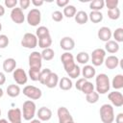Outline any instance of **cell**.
Segmentation results:
<instances>
[{"label": "cell", "instance_id": "obj_2", "mask_svg": "<svg viewBox=\"0 0 123 123\" xmlns=\"http://www.w3.org/2000/svg\"><path fill=\"white\" fill-rule=\"evenodd\" d=\"M100 118L103 123H112L114 121V110L111 104H104L100 108Z\"/></svg>", "mask_w": 123, "mask_h": 123}, {"label": "cell", "instance_id": "obj_58", "mask_svg": "<svg viewBox=\"0 0 123 123\" xmlns=\"http://www.w3.org/2000/svg\"><path fill=\"white\" fill-rule=\"evenodd\" d=\"M18 123H22V122H18Z\"/></svg>", "mask_w": 123, "mask_h": 123}, {"label": "cell", "instance_id": "obj_27", "mask_svg": "<svg viewBox=\"0 0 123 123\" xmlns=\"http://www.w3.org/2000/svg\"><path fill=\"white\" fill-rule=\"evenodd\" d=\"M88 19L92 23H99L103 20V13L101 12L97 11H91L90 13L88 14Z\"/></svg>", "mask_w": 123, "mask_h": 123}, {"label": "cell", "instance_id": "obj_57", "mask_svg": "<svg viewBox=\"0 0 123 123\" xmlns=\"http://www.w3.org/2000/svg\"><path fill=\"white\" fill-rule=\"evenodd\" d=\"M0 115H1V110H0Z\"/></svg>", "mask_w": 123, "mask_h": 123}, {"label": "cell", "instance_id": "obj_33", "mask_svg": "<svg viewBox=\"0 0 123 123\" xmlns=\"http://www.w3.org/2000/svg\"><path fill=\"white\" fill-rule=\"evenodd\" d=\"M47 36H50V32H49V29L45 26H39L37 31H36V37H38V38H41V37H47Z\"/></svg>", "mask_w": 123, "mask_h": 123}, {"label": "cell", "instance_id": "obj_48", "mask_svg": "<svg viewBox=\"0 0 123 123\" xmlns=\"http://www.w3.org/2000/svg\"><path fill=\"white\" fill-rule=\"evenodd\" d=\"M115 122L116 123H123V113L122 112H119L116 117H115Z\"/></svg>", "mask_w": 123, "mask_h": 123}, {"label": "cell", "instance_id": "obj_45", "mask_svg": "<svg viewBox=\"0 0 123 123\" xmlns=\"http://www.w3.org/2000/svg\"><path fill=\"white\" fill-rule=\"evenodd\" d=\"M4 4L7 8H11V9H13L14 7H16V4H17V1L16 0H5L4 1Z\"/></svg>", "mask_w": 123, "mask_h": 123}, {"label": "cell", "instance_id": "obj_14", "mask_svg": "<svg viewBox=\"0 0 123 123\" xmlns=\"http://www.w3.org/2000/svg\"><path fill=\"white\" fill-rule=\"evenodd\" d=\"M11 18L12 20L16 24H21L25 20V15L23 13V11L20 8H13L11 12Z\"/></svg>", "mask_w": 123, "mask_h": 123}, {"label": "cell", "instance_id": "obj_47", "mask_svg": "<svg viewBox=\"0 0 123 123\" xmlns=\"http://www.w3.org/2000/svg\"><path fill=\"white\" fill-rule=\"evenodd\" d=\"M56 3H57V5H58L59 7L64 8L65 6H67V5L69 4V1H68V0H57Z\"/></svg>", "mask_w": 123, "mask_h": 123}, {"label": "cell", "instance_id": "obj_6", "mask_svg": "<svg viewBox=\"0 0 123 123\" xmlns=\"http://www.w3.org/2000/svg\"><path fill=\"white\" fill-rule=\"evenodd\" d=\"M106 58V51L102 48H96L91 53V62L94 66H100L104 63Z\"/></svg>", "mask_w": 123, "mask_h": 123}, {"label": "cell", "instance_id": "obj_11", "mask_svg": "<svg viewBox=\"0 0 123 123\" xmlns=\"http://www.w3.org/2000/svg\"><path fill=\"white\" fill-rule=\"evenodd\" d=\"M12 78L17 85H25L28 81L27 73L22 68H16L12 72Z\"/></svg>", "mask_w": 123, "mask_h": 123}, {"label": "cell", "instance_id": "obj_40", "mask_svg": "<svg viewBox=\"0 0 123 123\" xmlns=\"http://www.w3.org/2000/svg\"><path fill=\"white\" fill-rule=\"evenodd\" d=\"M67 74H68V76H69L70 78H72V79H76V78L79 77L80 74H81V68L79 67V65L76 64V65L74 66V68L71 69Z\"/></svg>", "mask_w": 123, "mask_h": 123}, {"label": "cell", "instance_id": "obj_24", "mask_svg": "<svg viewBox=\"0 0 123 123\" xmlns=\"http://www.w3.org/2000/svg\"><path fill=\"white\" fill-rule=\"evenodd\" d=\"M74 18H75V21L78 24H81V25L82 24H86L87 22V20H88V14L85 11H79V12H76Z\"/></svg>", "mask_w": 123, "mask_h": 123}, {"label": "cell", "instance_id": "obj_7", "mask_svg": "<svg viewBox=\"0 0 123 123\" xmlns=\"http://www.w3.org/2000/svg\"><path fill=\"white\" fill-rule=\"evenodd\" d=\"M23 94L28 97L30 100H37L41 97L42 92L40 90V88L35 86H26L23 88Z\"/></svg>", "mask_w": 123, "mask_h": 123}, {"label": "cell", "instance_id": "obj_22", "mask_svg": "<svg viewBox=\"0 0 123 123\" xmlns=\"http://www.w3.org/2000/svg\"><path fill=\"white\" fill-rule=\"evenodd\" d=\"M59 86L62 90H69L72 88L73 84L69 77H62L61 80H59Z\"/></svg>", "mask_w": 123, "mask_h": 123}, {"label": "cell", "instance_id": "obj_36", "mask_svg": "<svg viewBox=\"0 0 123 123\" xmlns=\"http://www.w3.org/2000/svg\"><path fill=\"white\" fill-rule=\"evenodd\" d=\"M40 71H41V69H38V68H29L28 74H29V77L31 78V80L35 81V82L38 81Z\"/></svg>", "mask_w": 123, "mask_h": 123}, {"label": "cell", "instance_id": "obj_9", "mask_svg": "<svg viewBox=\"0 0 123 123\" xmlns=\"http://www.w3.org/2000/svg\"><path fill=\"white\" fill-rule=\"evenodd\" d=\"M28 62H29V66L30 68H38L41 69V65H42V58L39 52L37 51H34L30 54L29 58H28Z\"/></svg>", "mask_w": 123, "mask_h": 123}, {"label": "cell", "instance_id": "obj_29", "mask_svg": "<svg viewBox=\"0 0 123 123\" xmlns=\"http://www.w3.org/2000/svg\"><path fill=\"white\" fill-rule=\"evenodd\" d=\"M111 86L115 89H120L123 87V75L117 74L113 77L111 81Z\"/></svg>", "mask_w": 123, "mask_h": 123}, {"label": "cell", "instance_id": "obj_23", "mask_svg": "<svg viewBox=\"0 0 123 123\" xmlns=\"http://www.w3.org/2000/svg\"><path fill=\"white\" fill-rule=\"evenodd\" d=\"M105 51L111 53V54H114V53H117L119 51V44L114 41V40H109L106 42L105 44Z\"/></svg>", "mask_w": 123, "mask_h": 123}, {"label": "cell", "instance_id": "obj_5", "mask_svg": "<svg viewBox=\"0 0 123 123\" xmlns=\"http://www.w3.org/2000/svg\"><path fill=\"white\" fill-rule=\"evenodd\" d=\"M21 45L27 49H34L37 46V37L32 33H26L21 39Z\"/></svg>", "mask_w": 123, "mask_h": 123}, {"label": "cell", "instance_id": "obj_32", "mask_svg": "<svg viewBox=\"0 0 123 123\" xmlns=\"http://www.w3.org/2000/svg\"><path fill=\"white\" fill-rule=\"evenodd\" d=\"M40 55H41L42 60H44V61H51L54 58V56H55V52H54V50L52 48H46V49L42 50Z\"/></svg>", "mask_w": 123, "mask_h": 123}, {"label": "cell", "instance_id": "obj_30", "mask_svg": "<svg viewBox=\"0 0 123 123\" xmlns=\"http://www.w3.org/2000/svg\"><path fill=\"white\" fill-rule=\"evenodd\" d=\"M104 6H105L104 0H93L89 4V8L91 9V11H97V12H100L104 8Z\"/></svg>", "mask_w": 123, "mask_h": 123}, {"label": "cell", "instance_id": "obj_51", "mask_svg": "<svg viewBox=\"0 0 123 123\" xmlns=\"http://www.w3.org/2000/svg\"><path fill=\"white\" fill-rule=\"evenodd\" d=\"M5 14V8L0 4V17Z\"/></svg>", "mask_w": 123, "mask_h": 123}, {"label": "cell", "instance_id": "obj_34", "mask_svg": "<svg viewBox=\"0 0 123 123\" xmlns=\"http://www.w3.org/2000/svg\"><path fill=\"white\" fill-rule=\"evenodd\" d=\"M86 100L89 104H95L99 100V94L96 91L93 90L92 92H90V93H88V94L86 95Z\"/></svg>", "mask_w": 123, "mask_h": 123}, {"label": "cell", "instance_id": "obj_38", "mask_svg": "<svg viewBox=\"0 0 123 123\" xmlns=\"http://www.w3.org/2000/svg\"><path fill=\"white\" fill-rule=\"evenodd\" d=\"M108 17L111 20H116L120 17V10L119 8L108 10Z\"/></svg>", "mask_w": 123, "mask_h": 123}, {"label": "cell", "instance_id": "obj_8", "mask_svg": "<svg viewBox=\"0 0 123 123\" xmlns=\"http://www.w3.org/2000/svg\"><path fill=\"white\" fill-rule=\"evenodd\" d=\"M41 20V12L38 9H32L31 11H29L28 14H27V22L30 26L36 27L40 23Z\"/></svg>", "mask_w": 123, "mask_h": 123}, {"label": "cell", "instance_id": "obj_13", "mask_svg": "<svg viewBox=\"0 0 123 123\" xmlns=\"http://www.w3.org/2000/svg\"><path fill=\"white\" fill-rule=\"evenodd\" d=\"M8 119L11 123H18L22 120V111L18 108L10 109L8 111Z\"/></svg>", "mask_w": 123, "mask_h": 123}, {"label": "cell", "instance_id": "obj_37", "mask_svg": "<svg viewBox=\"0 0 123 123\" xmlns=\"http://www.w3.org/2000/svg\"><path fill=\"white\" fill-rule=\"evenodd\" d=\"M51 72H52V71H51V69H49V68H44V69H42V70L40 71V74H39L38 82H39L41 85H44L45 82H46V80H47V78H48V76H49V74H50Z\"/></svg>", "mask_w": 123, "mask_h": 123}, {"label": "cell", "instance_id": "obj_41", "mask_svg": "<svg viewBox=\"0 0 123 123\" xmlns=\"http://www.w3.org/2000/svg\"><path fill=\"white\" fill-rule=\"evenodd\" d=\"M9 37L6 35H0V49H4L9 45Z\"/></svg>", "mask_w": 123, "mask_h": 123}, {"label": "cell", "instance_id": "obj_12", "mask_svg": "<svg viewBox=\"0 0 123 123\" xmlns=\"http://www.w3.org/2000/svg\"><path fill=\"white\" fill-rule=\"evenodd\" d=\"M109 100L111 103V106H115L117 108H120L123 106V95L120 91H111L108 95Z\"/></svg>", "mask_w": 123, "mask_h": 123}, {"label": "cell", "instance_id": "obj_4", "mask_svg": "<svg viewBox=\"0 0 123 123\" xmlns=\"http://www.w3.org/2000/svg\"><path fill=\"white\" fill-rule=\"evenodd\" d=\"M61 61H62V63L63 68L66 73H68L76 65V63L74 62V57L70 52H64L63 54H62Z\"/></svg>", "mask_w": 123, "mask_h": 123}, {"label": "cell", "instance_id": "obj_53", "mask_svg": "<svg viewBox=\"0 0 123 123\" xmlns=\"http://www.w3.org/2000/svg\"><path fill=\"white\" fill-rule=\"evenodd\" d=\"M3 95H4V91H3V89H2V87L0 86V98H1V97H2Z\"/></svg>", "mask_w": 123, "mask_h": 123}, {"label": "cell", "instance_id": "obj_16", "mask_svg": "<svg viewBox=\"0 0 123 123\" xmlns=\"http://www.w3.org/2000/svg\"><path fill=\"white\" fill-rule=\"evenodd\" d=\"M60 46L62 49H63L65 52H69L75 47V41L70 37H64L60 41Z\"/></svg>", "mask_w": 123, "mask_h": 123}, {"label": "cell", "instance_id": "obj_28", "mask_svg": "<svg viewBox=\"0 0 123 123\" xmlns=\"http://www.w3.org/2000/svg\"><path fill=\"white\" fill-rule=\"evenodd\" d=\"M37 44L41 49H46V48H50L51 44H52V38L51 36H47L41 38H38L37 40Z\"/></svg>", "mask_w": 123, "mask_h": 123}, {"label": "cell", "instance_id": "obj_43", "mask_svg": "<svg viewBox=\"0 0 123 123\" xmlns=\"http://www.w3.org/2000/svg\"><path fill=\"white\" fill-rule=\"evenodd\" d=\"M62 18H63V14H62V12L61 11H55V12H53V13H52V19L54 21L60 22V21L62 20Z\"/></svg>", "mask_w": 123, "mask_h": 123}, {"label": "cell", "instance_id": "obj_25", "mask_svg": "<svg viewBox=\"0 0 123 123\" xmlns=\"http://www.w3.org/2000/svg\"><path fill=\"white\" fill-rule=\"evenodd\" d=\"M76 12H77L76 7L73 6V5L68 4L67 6H65V7L63 8L62 14H63V16H65V17H67V18H70V17H74L75 14H76Z\"/></svg>", "mask_w": 123, "mask_h": 123}, {"label": "cell", "instance_id": "obj_50", "mask_svg": "<svg viewBox=\"0 0 123 123\" xmlns=\"http://www.w3.org/2000/svg\"><path fill=\"white\" fill-rule=\"evenodd\" d=\"M5 82H6V76L3 72H0V86L4 85Z\"/></svg>", "mask_w": 123, "mask_h": 123}, {"label": "cell", "instance_id": "obj_19", "mask_svg": "<svg viewBox=\"0 0 123 123\" xmlns=\"http://www.w3.org/2000/svg\"><path fill=\"white\" fill-rule=\"evenodd\" d=\"M81 73H82V75H83V78H85L86 80H87V79H91L92 77L95 76V74H96V69H95L94 66H92V65L86 64V65H84V67L82 68Z\"/></svg>", "mask_w": 123, "mask_h": 123}, {"label": "cell", "instance_id": "obj_31", "mask_svg": "<svg viewBox=\"0 0 123 123\" xmlns=\"http://www.w3.org/2000/svg\"><path fill=\"white\" fill-rule=\"evenodd\" d=\"M76 60H77V62H78L79 63L85 65V64H86V63L88 62V61H89V55H88L86 52H84V51L79 52V53L77 54V56H76Z\"/></svg>", "mask_w": 123, "mask_h": 123}, {"label": "cell", "instance_id": "obj_15", "mask_svg": "<svg viewBox=\"0 0 123 123\" xmlns=\"http://www.w3.org/2000/svg\"><path fill=\"white\" fill-rule=\"evenodd\" d=\"M97 36H98V38H99L100 40L107 42V41L111 40V36H112V32H111V30L109 27L103 26V27H101V28L98 30Z\"/></svg>", "mask_w": 123, "mask_h": 123}, {"label": "cell", "instance_id": "obj_52", "mask_svg": "<svg viewBox=\"0 0 123 123\" xmlns=\"http://www.w3.org/2000/svg\"><path fill=\"white\" fill-rule=\"evenodd\" d=\"M30 123H41V121L39 119H32Z\"/></svg>", "mask_w": 123, "mask_h": 123}, {"label": "cell", "instance_id": "obj_44", "mask_svg": "<svg viewBox=\"0 0 123 123\" xmlns=\"http://www.w3.org/2000/svg\"><path fill=\"white\" fill-rule=\"evenodd\" d=\"M86 81H87V80H86L85 78H80V79H78V80H77V82H76V84H75V87H76L78 90H80V91H81L82 86H84V84H85Z\"/></svg>", "mask_w": 123, "mask_h": 123}, {"label": "cell", "instance_id": "obj_54", "mask_svg": "<svg viewBox=\"0 0 123 123\" xmlns=\"http://www.w3.org/2000/svg\"><path fill=\"white\" fill-rule=\"evenodd\" d=\"M0 123H9V122H8V120L3 118V119H0Z\"/></svg>", "mask_w": 123, "mask_h": 123}, {"label": "cell", "instance_id": "obj_10", "mask_svg": "<svg viewBox=\"0 0 123 123\" xmlns=\"http://www.w3.org/2000/svg\"><path fill=\"white\" fill-rule=\"evenodd\" d=\"M57 114L59 118V123H69L73 121L71 113L65 107H60L57 111Z\"/></svg>", "mask_w": 123, "mask_h": 123}, {"label": "cell", "instance_id": "obj_17", "mask_svg": "<svg viewBox=\"0 0 123 123\" xmlns=\"http://www.w3.org/2000/svg\"><path fill=\"white\" fill-rule=\"evenodd\" d=\"M37 117L40 121H48L52 117V111L49 108L41 107V108L38 109V111L37 112Z\"/></svg>", "mask_w": 123, "mask_h": 123}, {"label": "cell", "instance_id": "obj_3", "mask_svg": "<svg viewBox=\"0 0 123 123\" xmlns=\"http://www.w3.org/2000/svg\"><path fill=\"white\" fill-rule=\"evenodd\" d=\"M36 104L32 100H27L22 105V116L25 120L30 121L36 115Z\"/></svg>", "mask_w": 123, "mask_h": 123}, {"label": "cell", "instance_id": "obj_55", "mask_svg": "<svg viewBox=\"0 0 123 123\" xmlns=\"http://www.w3.org/2000/svg\"><path fill=\"white\" fill-rule=\"evenodd\" d=\"M1 30H2V23H0V32H1Z\"/></svg>", "mask_w": 123, "mask_h": 123}, {"label": "cell", "instance_id": "obj_49", "mask_svg": "<svg viewBox=\"0 0 123 123\" xmlns=\"http://www.w3.org/2000/svg\"><path fill=\"white\" fill-rule=\"evenodd\" d=\"M31 2H32V4H33L35 7H39V6L43 5V3H44L42 0H32Z\"/></svg>", "mask_w": 123, "mask_h": 123}, {"label": "cell", "instance_id": "obj_39", "mask_svg": "<svg viewBox=\"0 0 123 123\" xmlns=\"http://www.w3.org/2000/svg\"><path fill=\"white\" fill-rule=\"evenodd\" d=\"M93 90H94V85L91 82H89V81H86L84 84V86H82V89H81V91L84 94H86V95L90 93V92H92Z\"/></svg>", "mask_w": 123, "mask_h": 123}, {"label": "cell", "instance_id": "obj_21", "mask_svg": "<svg viewBox=\"0 0 123 123\" xmlns=\"http://www.w3.org/2000/svg\"><path fill=\"white\" fill-rule=\"evenodd\" d=\"M59 84V76L57 73H54V72H51L44 84V86H46L48 88H54L58 86Z\"/></svg>", "mask_w": 123, "mask_h": 123}, {"label": "cell", "instance_id": "obj_42", "mask_svg": "<svg viewBox=\"0 0 123 123\" xmlns=\"http://www.w3.org/2000/svg\"><path fill=\"white\" fill-rule=\"evenodd\" d=\"M118 3H119L118 0H106V2H105V4H106L108 10H111V9L117 8Z\"/></svg>", "mask_w": 123, "mask_h": 123}, {"label": "cell", "instance_id": "obj_56", "mask_svg": "<svg viewBox=\"0 0 123 123\" xmlns=\"http://www.w3.org/2000/svg\"><path fill=\"white\" fill-rule=\"evenodd\" d=\"M69 123H75V122H74V120H73V121H71V122H69Z\"/></svg>", "mask_w": 123, "mask_h": 123}, {"label": "cell", "instance_id": "obj_26", "mask_svg": "<svg viewBox=\"0 0 123 123\" xmlns=\"http://www.w3.org/2000/svg\"><path fill=\"white\" fill-rule=\"evenodd\" d=\"M20 87L18 85H10L8 86L7 87V94L10 96V97H17L19 94H20Z\"/></svg>", "mask_w": 123, "mask_h": 123}, {"label": "cell", "instance_id": "obj_46", "mask_svg": "<svg viewBox=\"0 0 123 123\" xmlns=\"http://www.w3.org/2000/svg\"><path fill=\"white\" fill-rule=\"evenodd\" d=\"M30 4H31V1L30 0H20L19 1V8L23 11V10H26L27 8H29V6H30Z\"/></svg>", "mask_w": 123, "mask_h": 123}, {"label": "cell", "instance_id": "obj_18", "mask_svg": "<svg viewBox=\"0 0 123 123\" xmlns=\"http://www.w3.org/2000/svg\"><path fill=\"white\" fill-rule=\"evenodd\" d=\"M104 63L108 69H114L119 64V59L114 55H111V56H108L107 58H105Z\"/></svg>", "mask_w": 123, "mask_h": 123}, {"label": "cell", "instance_id": "obj_20", "mask_svg": "<svg viewBox=\"0 0 123 123\" xmlns=\"http://www.w3.org/2000/svg\"><path fill=\"white\" fill-rule=\"evenodd\" d=\"M16 67V62L13 58H8L3 62V69L7 73L13 72Z\"/></svg>", "mask_w": 123, "mask_h": 123}, {"label": "cell", "instance_id": "obj_35", "mask_svg": "<svg viewBox=\"0 0 123 123\" xmlns=\"http://www.w3.org/2000/svg\"><path fill=\"white\" fill-rule=\"evenodd\" d=\"M114 38V41H116L117 43L122 42L123 41V28H117L113 31L112 36Z\"/></svg>", "mask_w": 123, "mask_h": 123}, {"label": "cell", "instance_id": "obj_1", "mask_svg": "<svg viewBox=\"0 0 123 123\" xmlns=\"http://www.w3.org/2000/svg\"><path fill=\"white\" fill-rule=\"evenodd\" d=\"M95 87L98 94H105L110 90L111 83L107 74L100 73L95 78Z\"/></svg>", "mask_w": 123, "mask_h": 123}]
</instances>
